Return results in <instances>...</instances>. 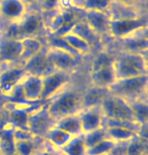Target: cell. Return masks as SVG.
I'll list each match as a JSON object with an SVG mask.
<instances>
[{
    "label": "cell",
    "mask_w": 148,
    "mask_h": 155,
    "mask_svg": "<svg viewBox=\"0 0 148 155\" xmlns=\"http://www.w3.org/2000/svg\"><path fill=\"white\" fill-rule=\"evenodd\" d=\"M28 75L20 63L0 64V93L5 97L12 91L14 87L25 79Z\"/></svg>",
    "instance_id": "8992f818"
},
{
    "label": "cell",
    "mask_w": 148,
    "mask_h": 155,
    "mask_svg": "<svg viewBox=\"0 0 148 155\" xmlns=\"http://www.w3.org/2000/svg\"><path fill=\"white\" fill-rule=\"evenodd\" d=\"M70 33H73L76 36L80 37L81 39L86 41L91 47L97 45L100 40V38L91 30L90 27L87 25V22L84 20V18H80L75 23V25L71 30Z\"/></svg>",
    "instance_id": "44dd1931"
},
{
    "label": "cell",
    "mask_w": 148,
    "mask_h": 155,
    "mask_svg": "<svg viewBox=\"0 0 148 155\" xmlns=\"http://www.w3.org/2000/svg\"><path fill=\"white\" fill-rule=\"evenodd\" d=\"M84 1L85 0H73V7L74 10H81L83 11V8H84Z\"/></svg>",
    "instance_id": "f35d334b"
},
{
    "label": "cell",
    "mask_w": 148,
    "mask_h": 155,
    "mask_svg": "<svg viewBox=\"0 0 148 155\" xmlns=\"http://www.w3.org/2000/svg\"><path fill=\"white\" fill-rule=\"evenodd\" d=\"M73 0H58V8L61 10L73 9Z\"/></svg>",
    "instance_id": "8d00e7d4"
},
{
    "label": "cell",
    "mask_w": 148,
    "mask_h": 155,
    "mask_svg": "<svg viewBox=\"0 0 148 155\" xmlns=\"http://www.w3.org/2000/svg\"><path fill=\"white\" fill-rule=\"evenodd\" d=\"M143 28H147V18L145 15L113 18L110 21L109 36L116 40H121Z\"/></svg>",
    "instance_id": "5b68a950"
},
{
    "label": "cell",
    "mask_w": 148,
    "mask_h": 155,
    "mask_svg": "<svg viewBox=\"0 0 148 155\" xmlns=\"http://www.w3.org/2000/svg\"><path fill=\"white\" fill-rule=\"evenodd\" d=\"M120 41L122 51L131 52V53L138 54H147L148 48V37H147V28H143L136 33L132 34L131 36L126 37L124 39L118 40Z\"/></svg>",
    "instance_id": "5bb4252c"
},
{
    "label": "cell",
    "mask_w": 148,
    "mask_h": 155,
    "mask_svg": "<svg viewBox=\"0 0 148 155\" xmlns=\"http://www.w3.org/2000/svg\"><path fill=\"white\" fill-rule=\"evenodd\" d=\"M14 144L15 141L12 136V127L6 129L0 135V149L3 155H14Z\"/></svg>",
    "instance_id": "f1b7e54d"
},
{
    "label": "cell",
    "mask_w": 148,
    "mask_h": 155,
    "mask_svg": "<svg viewBox=\"0 0 148 155\" xmlns=\"http://www.w3.org/2000/svg\"><path fill=\"white\" fill-rule=\"evenodd\" d=\"M147 87L148 75H143L138 77L116 79L115 82L109 87L108 91L126 101H131L134 99L147 97Z\"/></svg>",
    "instance_id": "277c9868"
},
{
    "label": "cell",
    "mask_w": 148,
    "mask_h": 155,
    "mask_svg": "<svg viewBox=\"0 0 148 155\" xmlns=\"http://www.w3.org/2000/svg\"><path fill=\"white\" fill-rule=\"evenodd\" d=\"M1 35H2V33H1V28H0V40H1Z\"/></svg>",
    "instance_id": "60d3db41"
},
{
    "label": "cell",
    "mask_w": 148,
    "mask_h": 155,
    "mask_svg": "<svg viewBox=\"0 0 148 155\" xmlns=\"http://www.w3.org/2000/svg\"><path fill=\"white\" fill-rule=\"evenodd\" d=\"M108 89L100 88V87L92 86L85 93H82L83 107L100 106L104 98L108 95ZM82 107V109H83Z\"/></svg>",
    "instance_id": "d4e9b609"
},
{
    "label": "cell",
    "mask_w": 148,
    "mask_h": 155,
    "mask_svg": "<svg viewBox=\"0 0 148 155\" xmlns=\"http://www.w3.org/2000/svg\"><path fill=\"white\" fill-rule=\"evenodd\" d=\"M83 140H84V144H85L86 148H90L94 145H95L97 143L100 142L101 140L108 138L107 137V130L104 127L98 128L97 130L90 131L88 133H84L82 134Z\"/></svg>",
    "instance_id": "4dcf8cb0"
},
{
    "label": "cell",
    "mask_w": 148,
    "mask_h": 155,
    "mask_svg": "<svg viewBox=\"0 0 148 155\" xmlns=\"http://www.w3.org/2000/svg\"><path fill=\"white\" fill-rule=\"evenodd\" d=\"M71 137L72 136L64 132L63 130H61V129L57 128L56 126H54V127H52L50 130L48 131V133L46 134L44 141L47 142L52 147L56 148L58 150H61V149L69 142Z\"/></svg>",
    "instance_id": "7402d4cb"
},
{
    "label": "cell",
    "mask_w": 148,
    "mask_h": 155,
    "mask_svg": "<svg viewBox=\"0 0 148 155\" xmlns=\"http://www.w3.org/2000/svg\"><path fill=\"white\" fill-rule=\"evenodd\" d=\"M0 155H3V153H2V151H1V149H0Z\"/></svg>",
    "instance_id": "b9f144b4"
},
{
    "label": "cell",
    "mask_w": 148,
    "mask_h": 155,
    "mask_svg": "<svg viewBox=\"0 0 148 155\" xmlns=\"http://www.w3.org/2000/svg\"><path fill=\"white\" fill-rule=\"evenodd\" d=\"M55 126L57 128L63 130L64 132L69 134L70 136H78L82 134V129H81L80 120L78 117V114L75 115L67 116L64 118H61L55 122Z\"/></svg>",
    "instance_id": "ffe728a7"
},
{
    "label": "cell",
    "mask_w": 148,
    "mask_h": 155,
    "mask_svg": "<svg viewBox=\"0 0 148 155\" xmlns=\"http://www.w3.org/2000/svg\"><path fill=\"white\" fill-rule=\"evenodd\" d=\"M116 146V143L109 138L101 140L92 147L87 149L86 155H110L112 150Z\"/></svg>",
    "instance_id": "f546056e"
},
{
    "label": "cell",
    "mask_w": 148,
    "mask_h": 155,
    "mask_svg": "<svg viewBox=\"0 0 148 155\" xmlns=\"http://www.w3.org/2000/svg\"><path fill=\"white\" fill-rule=\"evenodd\" d=\"M44 140L33 139L25 141H15L14 144V155H35L38 149L43 144Z\"/></svg>",
    "instance_id": "83f0119b"
},
{
    "label": "cell",
    "mask_w": 148,
    "mask_h": 155,
    "mask_svg": "<svg viewBox=\"0 0 148 155\" xmlns=\"http://www.w3.org/2000/svg\"><path fill=\"white\" fill-rule=\"evenodd\" d=\"M113 0H85L83 11H100L109 12Z\"/></svg>",
    "instance_id": "d6a6232c"
},
{
    "label": "cell",
    "mask_w": 148,
    "mask_h": 155,
    "mask_svg": "<svg viewBox=\"0 0 148 155\" xmlns=\"http://www.w3.org/2000/svg\"><path fill=\"white\" fill-rule=\"evenodd\" d=\"M116 79L148 75L146 55L121 51L113 62Z\"/></svg>",
    "instance_id": "3957f363"
},
{
    "label": "cell",
    "mask_w": 148,
    "mask_h": 155,
    "mask_svg": "<svg viewBox=\"0 0 148 155\" xmlns=\"http://www.w3.org/2000/svg\"><path fill=\"white\" fill-rule=\"evenodd\" d=\"M22 52L21 41L2 38L0 40V64L19 63Z\"/></svg>",
    "instance_id": "4fadbf2b"
},
{
    "label": "cell",
    "mask_w": 148,
    "mask_h": 155,
    "mask_svg": "<svg viewBox=\"0 0 148 155\" xmlns=\"http://www.w3.org/2000/svg\"><path fill=\"white\" fill-rule=\"evenodd\" d=\"M55 122L56 121L48 112L46 104H44L30 113L28 120V130L36 138L44 140L48 131L55 126Z\"/></svg>",
    "instance_id": "ba28073f"
},
{
    "label": "cell",
    "mask_w": 148,
    "mask_h": 155,
    "mask_svg": "<svg viewBox=\"0 0 148 155\" xmlns=\"http://www.w3.org/2000/svg\"><path fill=\"white\" fill-rule=\"evenodd\" d=\"M45 30L44 17L41 11L28 10L25 16L17 22L8 23L1 31L2 38L22 40L25 38H39Z\"/></svg>",
    "instance_id": "6da1fadb"
},
{
    "label": "cell",
    "mask_w": 148,
    "mask_h": 155,
    "mask_svg": "<svg viewBox=\"0 0 148 155\" xmlns=\"http://www.w3.org/2000/svg\"><path fill=\"white\" fill-rule=\"evenodd\" d=\"M48 112L55 121L64 117L75 115L82 110V93L68 85L56 96L46 102Z\"/></svg>",
    "instance_id": "7a4b0ae2"
},
{
    "label": "cell",
    "mask_w": 148,
    "mask_h": 155,
    "mask_svg": "<svg viewBox=\"0 0 148 155\" xmlns=\"http://www.w3.org/2000/svg\"><path fill=\"white\" fill-rule=\"evenodd\" d=\"M129 106L131 107L134 120L140 125L148 124V102L147 97L134 99V101H128Z\"/></svg>",
    "instance_id": "cb8c5ba5"
},
{
    "label": "cell",
    "mask_w": 148,
    "mask_h": 155,
    "mask_svg": "<svg viewBox=\"0 0 148 155\" xmlns=\"http://www.w3.org/2000/svg\"><path fill=\"white\" fill-rule=\"evenodd\" d=\"M38 5H39L40 11L42 13H48L59 9L58 8V0H39Z\"/></svg>",
    "instance_id": "e575fe53"
},
{
    "label": "cell",
    "mask_w": 148,
    "mask_h": 155,
    "mask_svg": "<svg viewBox=\"0 0 148 155\" xmlns=\"http://www.w3.org/2000/svg\"><path fill=\"white\" fill-rule=\"evenodd\" d=\"M25 70L28 75L38 76V77H45L46 75L50 74L51 72L55 71L46 56V49L41 53L35 55L31 59L22 64Z\"/></svg>",
    "instance_id": "9a60e30c"
},
{
    "label": "cell",
    "mask_w": 148,
    "mask_h": 155,
    "mask_svg": "<svg viewBox=\"0 0 148 155\" xmlns=\"http://www.w3.org/2000/svg\"><path fill=\"white\" fill-rule=\"evenodd\" d=\"M46 56L49 63L56 71H62L71 74V72H73L78 66L79 58L72 56L71 54L62 50L46 47Z\"/></svg>",
    "instance_id": "30bf717a"
},
{
    "label": "cell",
    "mask_w": 148,
    "mask_h": 155,
    "mask_svg": "<svg viewBox=\"0 0 148 155\" xmlns=\"http://www.w3.org/2000/svg\"><path fill=\"white\" fill-rule=\"evenodd\" d=\"M35 155H64L58 149L52 147L51 145H49L47 142H43V144L41 145V147L38 149V151L35 153Z\"/></svg>",
    "instance_id": "d590c367"
},
{
    "label": "cell",
    "mask_w": 148,
    "mask_h": 155,
    "mask_svg": "<svg viewBox=\"0 0 148 155\" xmlns=\"http://www.w3.org/2000/svg\"><path fill=\"white\" fill-rule=\"evenodd\" d=\"M147 152V140L139 136L127 144L126 155H143Z\"/></svg>",
    "instance_id": "1f68e13d"
},
{
    "label": "cell",
    "mask_w": 148,
    "mask_h": 155,
    "mask_svg": "<svg viewBox=\"0 0 148 155\" xmlns=\"http://www.w3.org/2000/svg\"><path fill=\"white\" fill-rule=\"evenodd\" d=\"M114 2L118 4L124 5V6H128V7H135V3L137 0H113Z\"/></svg>",
    "instance_id": "74e56055"
},
{
    "label": "cell",
    "mask_w": 148,
    "mask_h": 155,
    "mask_svg": "<svg viewBox=\"0 0 148 155\" xmlns=\"http://www.w3.org/2000/svg\"><path fill=\"white\" fill-rule=\"evenodd\" d=\"M20 41H21V46H22V52L19 60L20 64H24L25 61L31 59L35 55L44 51L46 47H47L46 44L40 38H35V37L25 38V39Z\"/></svg>",
    "instance_id": "d6986e66"
},
{
    "label": "cell",
    "mask_w": 148,
    "mask_h": 155,
    "mask_svg": "<svg viewBox=\"0 0 148 155\" xmlns=\"http://www.w3.org/2000/svg\"><path fill=\"white\" fill-rule=\"evenodd\" d=\"M63 38H64V40L70 45L71 48L73 49L80 57L86 56V55L90 54L92 47L89 45L86 41L81 39L80 37L76 36V35L73 33H68V34H66L65 36H63Z\"/></svg>",
    "instance_id": "484cf974"
},
{
    "label": "cell",
    "mask_w": 148,
    "mask_h": 155,
    "mask_svg": "<svg viewBox=\"0 0 148 155\" xmlns=\"http://www.w3.org/2000/svg\"><path fill=\"white\" fill-rule=\"evenodd\" d=\"M70 85V74L62 71H53L42 78L41 101L46 104L63 89Z\"/></svg>",
    "instance_id": "9c48e42d"
},
{
    "label": "cell",
    "mask_w": 148,
    "mask_h": 155,
    "mask_svg": "<svg viewBox=\"0 0 148 155\" xmlns=\"http://www.w3.org/2000/svg\"><path fill=\"white\" fill-rule=\"evenodd\" d=\"M22 1H24L25 4L28 7V6H33L35 4H38L39 0H22Z\"/></svg>",
    "instance_id": "ab89813d"
},
{
    "label": "cell",
    "mask_w": 148,
    "mask_h": 155,
    "mask_svg": "<svg viewBox=\"0 0 148 155\" xmlns=\"http://www.w3.org/2000/svg\"><path fill=\"white\" fill-rule=\"evenodd\" d=\"M116 55L110 53V52L103 51L100 53H98L97 56L94 57V61H92L91 65H90V70L97 69L100 67L107 66V65H111L114 62Z\"/></svg>",
    "instance_id": "836d02e7"
},
{
    "label": "cell",
    "mask_w": 148,
    "mask_h": 155,
    "mask_svg": "<svg viewBox=\"0 0 148 155\" xmlns=\"http://www.w3.org/2000/svg\"><path fill=\"white\" fill-rule=\"evenodd\" d=\"M83 12L84 20L100 39L104 36H109L111 18L108 13L100 11H83Z\"/></svg>",
    "instance_id": "2e32d148"
},
{
    "label": "cell",
    "mask_w": 148,
    "mask_h": 155,
    "mask_svg": "<svg viewBox=\"0 0 148 155\" xmlns=\"http://www.w3.org/2000/svg\"><path fill=\"white\" fill-rule=\"evenodd\" d=\"M115 80L116 76L113 69V64L90 70V81L92 86L109 89V87L115 82Z\"/></svg>",
    "instance_id": "ac0fdd59"
},
{
    "label": "cell",
    "mask_w": 148,
    "mask_h": 155,
    "mask_svg": "<svg viewBox=\"0 0 148 155\" xmlns=\"http://www.w3.org/2000/svg\"><path fill=\"white\" fill-rule=\"evenodd\" d=\"M107 130V137L115 143H128L138 136L132 130L121 127H104Z\"/></svg>",
    "instance_id": "603a6c76"
},
{
    "label": "cell",
    "mask_w": 148,
    "mask_h": 155,
    "mask_svg": "<svg viewBox=\"0 0 148 155\" xmlns=\"http://www.w3.org/2000/svg\"><path fill=\"white\" fill-rule=\"evenodd\" d=\"M60 151L64 155H86L87 148L84 144L82 134L71 137L69 142Z\"/></svg>",
    "instance_id": "4316f807"
},
{
    "label": "cell",
    "mask_w": 148,
    "mask_h": 155,
    "mask_svg": "<svg viewBox=\"0 0 148 155\" xmlns=\"http://www.w3.org/2000/svg\"><path fill=\"white\" fill-rule=\"evenodd\" d=\"M78 117L80 120L82 134L104 127V116L100 106L83 107L78 113Z\"/></svg>",
    "instance_id": "8fae6325"
},
{
    "label": "cell",
    "mask_w": 148,
    "mask_h": 155,
    "mask_svg": "<svg viewBox=\"0 0 148 155\" xmlns=\"http://www.w3.org/2000/svg\"><path fill=\"white\" fill-rule=\"evenodd\" d=\"M28 10V7L22 0H0V19L7 25L20 20Z\"/></svg>",
    "instance_id": "7c38bea8"
},
{
    "label": "cell",
    "mask_w": 148,
    "mask_h": 155,
    "mask_svg": "<svg viewBox=\"0 0 148 155\" xmlns=\"http://www.w3.org/2000/svg\"><path fill=\"white\" fill-rule=\"evenodd\" d=\"M21 88L25 99L28 104H36L41 101L42 94V78L34 75H27L21 81Z\"/></svg>",
    "instance_id": "e0dca14e"
},
{
    "label": "cell",
    "mask_w": 148,
    "mask_h": 155,
    "mask_svg": "<svg viewBox=\"0 0 148 155\" xmlns=\"http://www.w3.org/2000/svg\"><path fill=\"white\" fill-rule=\"evenodd\" d=\"M104 119L107 120H129L135 121L129 102L125 99L108 93L100 104ZM136 122V121H135Z\"/></svg>",
    "instance_id": "52a82bcc"
}]
</instances>
